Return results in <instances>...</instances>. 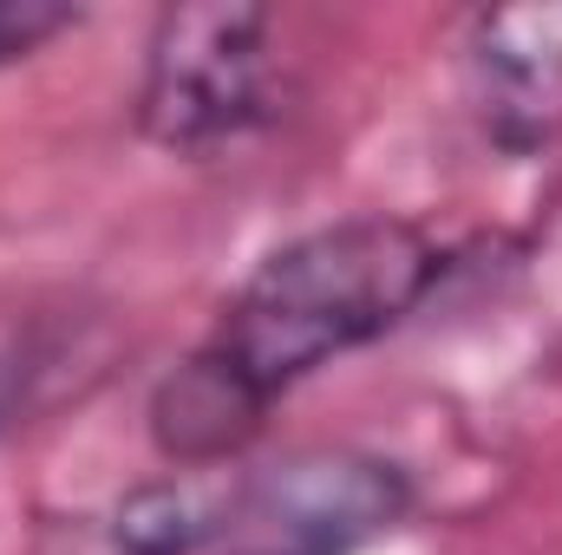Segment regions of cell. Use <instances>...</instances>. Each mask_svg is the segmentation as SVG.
Segmentation results:
<instances>
[{
	"label": "cell",
	"instance_id": "8992f818",
	"mask_svg": "<svg viewBox=\"0 0 562 555\" xmlns=\"http://www.w3.org/2000/svg\"><path fill=\"white\" fill-rule=\"evenodd\" d=\"M0 412H7V366H0Z\"/></svg>",
	"mask_w": 562,
	"mask_h": 555
},
{
	"label": "cell",
	"instance_id": "6da1fadb",
	"mask_svg": "<svg viewBox=\"0 0 562 555\" xmlns=\"http://www.w3.org/2000/svg\"><path fill=\"white\" fill-rule=\"evenodd\" d=\"M451 249L406 216H340L269 249L216 314L210 340L157 380L150 438L177 471L229 464L281 393L386 340L445 281Z\"/></svg>",
	"mask_w": 562,
	"mask_h": 555
},
{
	"label": "cell",
	"instance_id": "277c9868",
	"mask_svg": "<svg viewBox=\"0 0 562 555\" xmlns=\"http://www.w3.org/2000/svg\"><path fill=\"white\" fill-rule=\"evenodd\" d=\"M471 72L484 92V112L530 138L562 99V7H510L484 13L471 26Z\"/></svg>",
	"mask_w": 562,
	"mask_h": 555
},
{
	"label": "cell",
	"instance_id": "5b68a950",
	"mask_svg": "<svg viewBox=\"0 0 562 555\" xmlns=\"http://www.w3.org/2000/svg\"><path fill=\"white\" fill-rule=\"evenodd\" d=\"M79 26V7H33V0H0V66L40 53L53 33Z\"/></svg>",
	"mask_w": 562,
	"mask_h": 555
},
{
	"label": "cell",
	"instance_id": "7a4b0ae2",
	"mask_svg": "<svg viewBox=\"0 0 562 555\" xmlns=\"http://www.w3.org/2000/svg\"><path fill=\"white\" fill-rule=\"evenodd\" d=\"M413 477L373 451H294L281 464L216 477L177 471L119 503V555H360L400 530Z\"/></svg>",
	"mask_w": 562,
	"mask_h": 555
},
{
	"label": "cell",
	"instance_id": "3957f363",
	"mask_svg": "<svg viewBox=\"0 0 562 555\" xmlns=\"http://www.w3.org/2000/svg\"><path fill=\"white\" fill-rule=\"evenodd\" d=\"M281 118L276 20L262 7H164L150 20L138 125L170 157L236 150Z\"/></svg>",
	"mask_w": 562,
	"mask_h": 555
}]
</instances>
